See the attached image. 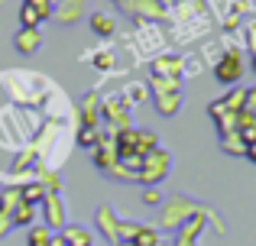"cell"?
<instances>
[{"label":"cell","instance_id":"1","mask_svg":"<svg viewBox=\"0 0 256 246\" xmlns=\"http://www.w3.org/2000/svg\"><path fill=\"white\" fill-rule=\"evenodd\" d=\"M182 81H166V78H150L146 81V88L152 91V97H156V110L162 117H175L182 107Z\"/></svg>","mask_w":256,"mask_h":246},{"label":"cell","instance_id":"2","mask_svg":"<svg viewBox=\"0 0 256 246\" xmlns=\"http://www.w3.org/2000/svg\"><path fill=\"white\" fill-rule=\"evenodd\" d=\"M169 165H172V159H169V152L159 146V149H152L150 156L143 159V165H140V175H136V182H143L146 188H159V182H162L166 175H169Z\"/></svg>","mask_w":256,"mask_h":246},{"label":"cell","instance_id":"3","mask_svg":"<svg viewBox=\"0 0 256 246\" xmlns=\"http://www.w3.org/2000/svg\"><path fill=\"white\" fill-rule=\"evenodd\" d=\"M124 13H130L136 23H156V19L169 16V3L166 0H117Z\"/></svg>","mask_w":256,"mask_h":246},{"label":"cell","instance_id":"4","mask_svg":"<svg viewBox=\"0 0 256 246\" xmlns=\"http://www.w3.org/2000/svg\"><path fill=\"white\" fill-rule=\"evenodd\" d=\"M214 78H218L220 84H227V88L244 78V55H240V45H230V49L214 62Z\"/></svg>","mask_w":256,"mask_h":246},{"label":"cell","instance_id":"5","mask_svg":"<svg viewBox=\"0 0 256 246\" xmlns=\"http://www.w3.org/2000/svg\"><path fill=\"white\" fill-rule=\"evenodd\" d=\"M130 107L133 104L126 101V94H114L100 104V114H104V120L110 123L114 130H126V126H130Z\"/></svg>","mask_w":256,"mask_h":246},{"label":"cell","instance_id":"6","mask_svg":"<svg viewBox=\"0 0 256 246\" xmlns=\"http://www.w3.org/2000/svg\"><path fill=\"white\" fill-rule=\"evenodd\" d=\"M152 78H166V81H182L185 78V58L175 55V52H166V55L152 58Z\"/></svg>","mask_w":256,"mask_h":246},{"label":"cell","instance_id":"7","mask_svg":"<svg viewBox=\"0 0 256 246\" xmlns=\"http://www.w3.org/2000/svg\"><path fill=\"white\" fill-rule=\"evenodd\" d=\"M198 204L188 201V198H175L169 201V208H162V227H182L185 221H192V217H198Z\"/></svg>","mask_w":256,"mask_h":246},{"label":"cell","instance_id":"8","mask_svg":"<svg viewBox=\"0 0 256 246\" xmlns=\"http://www.w3.org/2000/svg\"><path fill=\"white\" fill-rule=\"evenodd\" d=\"M39 211H42V221L49 230H58L65 227V204H62V195H46V201L39 204Z\"/></svg>","mask_w":256,"mask_h":246},{"label":"cell","instance_id":"9","mask_svg":"<svg viewBox=\"0 0 256 246\" xmlns=\"http://www.w3.org/2000/svg\"><path fill=\"white\" fill-rule=\"evenodd\" d=\"M39 45H42V29H20L13 36V49L20 55H32V52H39Z\"/></svg>","mask_w":256,"mask_h":246},{"label":"cell","instance_id":"10","mask_svg":"<svg viewBox=\"0 0 256 246\" xmlns=\"http://www.w3.org/2000/svg\"><path fill=\"white\" fill-rule=\"evenodd\" d=\"M52 16L58 19V23H75V19L84 16V0H58L56 10H52Z\"/></svg>","mask_w":256,"mask_h":246},{"label":"cell","instance_id":"11","mask_svg":"<svg viewBox=\"0 0 256 246\" xmlns=\"http://www.w3.org/2000/svg\"><path fill=\"white\" fill-rule=\"evenodd\" d=\"M88 23H91V32H94V36H100V39H110L114 32H117V19H114L110 13H104V10L91 13Z\"/></svg>","mask_w":256,"mask_h":246},{"label":"cell","instance_id":"12","mask_svg":"<svg viewBox=\"0 0 256 246\" xmlns=\"http://www.w3.org/2000/svg\"><path fill=\"white\" fill-rule=\"evenodd\" d=\"M98 227H100V234H104L107 240L120 243V217H114L110 208H100L98 211Z\"/></svg>","mask_w":256,"mask_h":246},{"label":"cell","instance_id":"13","mask_svg":"<svg viewBox=\"0 0 256 246\" xmlns=\"http://www.w3.org/2000/svg\"><path fill=\"white\" fill-rule=\"evenodd\" d=\"M62 240L68 246H94L91 230L82 227V224H65V227H62Z\"/></svg>","mask_w":256,"mask_h":246},{"label":"cell","instance_id":"14","mask_svg":"<svg viewBox=\"0 0 256 246\" xmlns=\"http://www.w3.org/2000/svg\"><path fill=\"white\" fill-rule=\"evenodd\" d=\"M130 243L133 246H159V243H162V234H159L156 227H143V224H140Z\"/></svg>","mask_w":256,"mask_h":246},{"label":"cell","instance_id":"15","mask_svg":"<svg viewBox=\"0 0 256 246\" xmlns=\"http://www.w3.org/2000/svg\"><path fill=\"white\" fill-rule=\"evenodd\" d=\"M42 13L36 10V6L30 3H20V29H39V23H42Z\"/></svg>","mask_w":256,"mask_h":246},{"label":"cell","instance_id":"16","mask_svg":"<svg viewBox=\"0 0 256 246\" xmlns=\"http://www.w3.org/2000/svg\"><path fill=\"white\" fill-rule=\"evenodd\" d=\"M36 214H39V208H32V204H20L16 211H13L10 214V221L16 224V227H32V224H36Z\"/></svg>","mask_w":256,"mask_h":246},{"label":"cell","instance_id":"17","mask_svg":"<svg viewBox=\"0 0 256 246\" xmlns=\"http://www.w3.org/2000/svg\"><path fill=\"white\" fill-rule=\"evenodd\" d=\"M52 237H56V234H52L46 224H32V227H30V237H26V246H49Z\"/></svg>","mask_w":256,"mask_h":246},{"label":"cell","instance_id":"18","mask_svg":"<svg viewBox=\"0 0 256 246\" xmlns=\"http://www.w3.org/2000/svg\"><path fill=\"white\" fill-rule=\"evenodd\" d=\"M46 195H49V191L42 188V182H30V185H23V201H26V204H32V208H39V204L46 201Z\"/></svg>","mask_w":256,"mask_h":246},{"label":"cell","instance_id":"19","mask_svg":"<svg viewBox=\"0 0 256 246\" xmlns=\"http://www.w3.org/2000/svg\"><path fill=\"white\" fill-rule=\"evenodd\" d=\"M220 146H224L227 152H234V156H246V139L240 136V133H227V136H220Z\"/></svg>","mask_w":256,"mask_h":246},{"label":"cell","instance_id":"20","mask_svg":"<svg viewBox=\"0 0 256 246\" xmlns=\"http://www.w3.org/2000/svg\"><path fill=\"white\" fill-rule=\"evenodd\" d=\"M78 146H88V149H94V146L100 143V130H91V126H78Z\"/></svg>","mask_w":256,"mask_h":246},{"label":"cell","instance_id":"21","mask_svg":"<svg viewBox=\"0 0 256 246\" xmlns=\"http://www.w3.org/2000/svg\"><path fill=\"white\" fill-rule=\"evenodd\" d=\"M124 94H126V101H130V104H143L146 97H150V88H146V84H130Z\"/></svg>","mask_w":256,"mask_h":246},{"label":"cell","instance_id":"22","mask_svg":"<svg viewBox=\"0 0 256 246\" xmlns=\"http://www.w3.org/2000/svg\"><path fill=\"white\" fill-rule=\"evenodd\" d=\"M94 68L110 71L114 68V52H100V55H94Z\"/></svg>","mask_w":256,"mask_h":246},{"label":"cell","instance_id":"23","mask_svg":"<svg viewBox=\"0 0 256 246\" xmlns=\"http://www.w3.org/2000/svg\"><path fill=\"white\" fill-rule=\"evenodd\" d=\"M143 204L159 208V204H162V191H159V188H143Z\"/></svg>","mask_w":256,"mask_h":246},{"label":"cell","instance_id":"24","mask_svg":"<svg viewBox=\"0 0 256 246\" xmlns=\"http://www.w3.org/2000/svg\"><path fill=\"white\" fill-rule=\"evenodd\" d=\"M23 3H30V6H36L39 13H42L46 19L52 16V10H56V6H52V0H23Z\"/></svg>","mask_w":256,"mask_h":246},{"label":"cell","instance_id":"25","mask_svg":"<svg viewBox=\"0 0 256 246\" xmlns=\"http://www.w3.org/2000/svg\"><path fill=\"white\" fill-rule=\"evenodd\" d=\"M246 159H250V162H256V143L246 146Z\"/></svg>","mask_w":256,"mask_h":246},{"label":"cell","instance_id":"26","mask_svg":"<svg viewBox=\"0 0 256 246\" xmlns=\"http://www.w3.org/2000/svg\"><path fill=\"white\" fill-rule=\"evenodd\" d=\"M117 246H133V243H130V240H124V243H117Z\"/></svg>","mask_w":256,"mask_h":246},{"label":"cell","instance_id":"27","mask_svg":"<svg viewBox=\"0 0 256 246\" xmlns=\"http://www.w3.org/2000/svg\"><path fill=\"white\" fill-rule=\"evenodd\" d=\"M253 71H256V55H253Z\"/></svg>","mask_w":256,"mask_h":246},{"label":"cell","instance_id":"28","mask_svg":"<svg viewBox=\"0 0 256 246\" xmlns=\"http://www.w3.org/2000/svg\"><path fill=\"white\" fill-rule=\"evenodd\" d=\"M159 246H169V243H166V240H162V243H159Z\"/></svg>","mask_w":256,"mask_h":246},{"label":"cell","instance_id":"29","mask_svg":"<svg viewBox=\"0 0 256 246\" xmlns=\"http://www.w3.org/2000/svg\"><path fill=\"white\" fill-rule=\"evenodd\" d=\"M56 3H58V0H52V6H56Z\"/></svg>","mask_w":256,"mask_h":246}]
</instances>
